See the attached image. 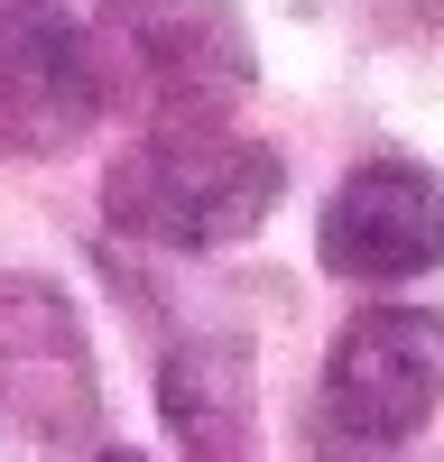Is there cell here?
I'll return each instance as SVG.
<instances>
[{
  "label": "cell",
  "mask_w": 444,
  "mask_h": 462,
  "mask_svg": "<svg viewBox=\"0 0 444 462\" xmlns=\"http://www.w3.org/2000/svg\"><path fill=\"white\" fill-rule=\"evenodd\" d=\"M158 416H167V435H176L185 462H250V426H259L250 342L241 333H185V342H167Z\"/></svg>",
  "instance_id": "52a82bcc"
},
{
  "label": "cell",
  "mask_w": 444,
  "mask_h": 462,
  "mask_svg": "<svg viewBox=\"0 0 444 462\" xmlns=\"http://www.w3.org/2000/svg\"><path fill=\"white\" fill-rule=\"evenodd\" d=\"M315 259L361 287H398V278L444 268V176L417 158H361L315 222Z\"/></svg>",
  "instance_id": "8992f818"
},
{
  "label": "cell",
  "mask_w": 444,
  "mask_h": 462,
  "mask_svg": "<svg viewBox=\"0 0 444 462\" xmlns=\"http://www.w3.org/2000/svg\"><path fill=\"white\" fill-rule=\"evenodd\" d=\"M287 195V167L269 139H241L232 121H195V130H139L121 158L102 167V213L130 241L158 250H222L259 231Z\"/></svg>",
  "instance_id": "6da1fadb"
},
{
  "label": "cell",
  "mask_w": 444,
  "mask_h": 462,
  "mask_svg": "<svg viewBox=\"0 0 444 462\" xmlns=\"http://www.w3.org/2000/svg\"><path fill=\"white\" fill-rule=\"evenodd\" d=\"M102 121L93 37L56 0H0V158H65Z\"/></svg>",
  "instance_id": "5b68a950"
},
{
  "label": "cell",
  "mask_w": 444,
  "mask_h": 462,
  "mask_svg": "<svg viewBox=\"0 0 444 462\" xmlns=\"http://www.w3.org/2000/svg\"><path fill=\"white\" fill-rule=\"evenodd\" d=\"M444 407V315L361 305L324 352V426L343 444H407Z\"/></svg>",
  "instance_id": "277c9868"
},
{
  "label": "cell",
  "mask_w": 444,
  "mask_h": 462,
  "mask_svg": "<svg viewBox=\"0 0 444 462\" xmlns=\"http://www.w3.org/2000/svg\"><path fill=\"white\" fill-rule=\"evenodd\" d=\"M84 37H93L102 102H130L139 130L222 121L259 74L232 0H102Z\"/></svg>",
  "instance_id": "7a4b0ae2"
},
{
  "label": "cell",
  "mask_w": 444,
  "mask_h": 462,
  "mask_svg": "<svg viewBox=\"0 0 444 462\" xmlns=\"http://www.w3.org/2000/svg\"><path fill=\"white\" fill-rule=\"evenodd\" d=\"M84 462H148V453H84Z\"/></svg>",
  "instance_id": "ba28073f"
},
{
  "label": "cell",
  "mask_w": 444,
  "mask_h": 462,
  "mask_svg": "<svg viewBox=\"0 0 444 462\" xmlns=\"http://www.w3.org/2000/svg\"><path fill=\"white\" fill-rule=\"evenodd\" d=\"M102 426L93 333L74 296L37 268H0V444H84Z\"/></svg>",
  "instance_id": "3957f363"
}]
</instances>
